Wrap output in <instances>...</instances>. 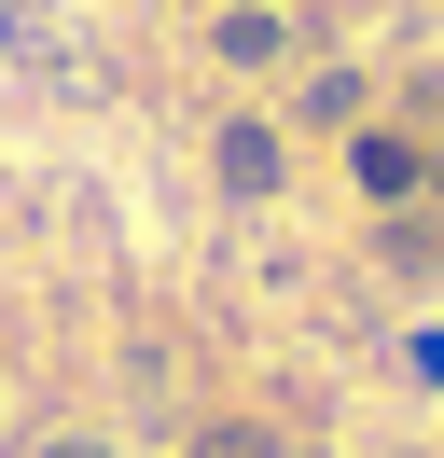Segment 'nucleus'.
Returning a JSON list of instances; mask_svg holds the SVG:
<instances>
[{"mask_svg": "<svg viewBox=\"0 0 444 458\" xmlns=\"http://www.w3.org/2000/svg\"><path fill=\"white\" fill-rule=\"evenodd\" d=\"M42 458H111V445H42Z\"/></svg>", "mask_w": 444, "mask_h": 458, "instance_id": "nucleus-6", "label": "nucleus"}, {"mask_svg": "<svg viewBox=\"0 0 444 458\" xmlns=\"http://www.w3.org/2000/svg\"><path fill=\"white\" fill-rule=\"evenodd\" d=\"M209 167H222V195H278V125H222V140H209Z\"/></svg>", "mask_w": 444, "mask_h": 458, "instance_id": "nucleus-3", "label": "nucleus"}, {"mask_svg": "<svg viewBox=\"0 0 444 458\" xmlns=\"http://www.w3.org/2000/svg\"><path fill=\"white\" fill-rule=\"evenodd\" d=\"M209 14H222V56H236V70H264V56H292V14H278V0H209Z\"/></svg>", "mask_w": 444, "mask_h": 458, "instance_id": "nucleus-1", "label": "nucleus"}, {"mask_svg": "<svg viewBox=\"0 0 444 458\" xmlns=\"http://www.w3.org/2000/svg\"><path fill=\"white\" fill-rule=\"evenodd\" d=\"M431 181H444V140H431Z\"/></svg>", "mask_w": 444, "mask_h": 458, "instance_id": "nucleus-7", "label": "nucleus"}, {"mask_svg": "<svg viewBox=\"0 0 444 458\" xmlns=\"http://www.w3.org/2000/svg\"><path fill=\"white\" fill-rule=\"evenodd\" d=\"M194 458H278V430H264V417H209V430H194Z\"/></svg>", "mask_w": 444, "mask_h": 458, "instance_id": "nucleus-5", "label": "nucleus"}, {"mask_svg": "<svg viewBox=\"0 0 444 458\" xmlns=\"http://www.w3.org/2000/svg\"><path fill=\"white\" fill-rule=\"evenodd\" d=\"M361 195H431V140H403V125H375V140H361Z\"/></svg>", "mask_w": 444, "mask_h": 458, "instance_id": "nucleus-2", "label": "nucleus"}, {"mask_svg": "<svg viewBox=\"0 0 444 458\" xmlns=\"http://www.w3.org/2000/svg\"><path fill=\"white\" fill-rule=\"evenodd\" d=\"M292 112H305V125H347V112H361V70H347V56H320V70H305V98H292Z\"/></svg>", "mask_w": 444, "mask_h": 458, "instance_id": "nucleus-4", "label": "nucleus"}, {"mask_svg": "<svg viewBox=\"0 0 444 458\" xmlns=\"http://www.w3.org/2000/svg\"><path fill=\"white\" fill-rule=\"evenodd\" d=\"M278 458H305V445H278Z\"/></svg>", "mask_w": 444, "mask_h": 458, "instance_id": "nucleus-8", "label": "nucleus"}]
</instances>
